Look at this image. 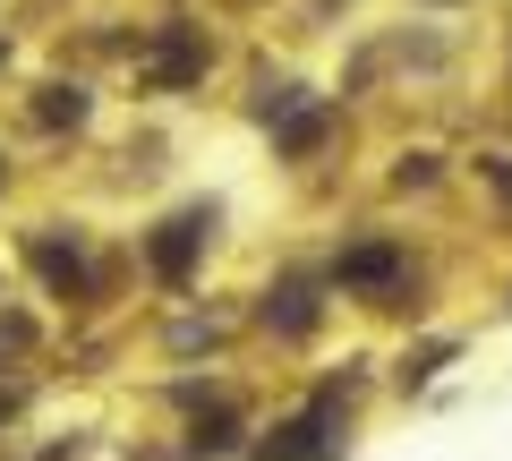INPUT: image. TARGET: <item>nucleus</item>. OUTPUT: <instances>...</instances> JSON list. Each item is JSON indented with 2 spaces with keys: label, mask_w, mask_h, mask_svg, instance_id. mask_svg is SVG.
Returning <instances> with one entry per match:
<instances>
[{
  "label": "nucleus",
  "mask_w": 512,
  "mask_h": 461,
  "mask_svg": "<svg viewBox=\"0 0 512 461\" xmlns=\"http://www.w3.org/2000/svg\"><path fill=\"white\" fill-rule=\"evenodd\" d=\"M231 436H239V419H214V427H197V453H231Z\"/></svg>",
  "instance_id": "1a4fd4ad"
},
{
  "label": "nucleus",
  "mask_w": 512,
  "mask_h": 461,
  "mask_svg": "<svg viewBox=\"0 0 512 461\" xmlns=\"http://www.w3.org/2000/svg\"><path fill=\"white\" fill-rule=\"evenodd\" d=\"M197 248H205V214H180V222H163V231H154V274L163 282H188V265H197Z\"/></svg>",
  "instance_id": "f257e3e1"
},
{
  "label": "nucleus",
  "mask_w": 512,
  "mask_h": 461,
  "mask_svg": "<svg viewBox=\"0 0 512 461\" xmlns=\"http://www.w3.org/2000/svg\"><path fill=\"white\" fill-rule=\"evenodd\" d=\"M325 427H333V402H316L308 419L274 427V436L256 444V461H308V453H333V444H325Z\"/></svg>",
  "instance_id": "f03ea898"
},
{
  "label": "nucleus",
  "mask_w": 512,
  "mask_h": 461,
  "mask_svg": "<svg viewBox=\"0 0 512 461\" xmlns=\"http://www.w3.org/2000/svg\"><path fill=\"white\" fill-rule=\"evenodd\" d=\"M393 274H402V248H393V240H359L342 257V282H359V291H367V282H393Z\"/></svg>",
  "instance_id": "7ed1b4c3"
},
{
  "label": "nucleus",
  "mask_w": 512,
  "mask_h": 461,
  "mask_svg": "<svg viewBox=\"0 0 512 461\" xmlns=\"http://www.w3.org/2000/svg\"><path fill=\"white\" fill-rule=\"evenodd\" d=\"M35 265H43V282H60V291H77V282H86L77 248H52V240H35Z\"/></svg>",
  "instance_id": "0eeeda50"
},
{
  "label": "nucleus",
  "mask_w": 512,
  "mask_h": 461,
  "mask_svg": "<svg viewBox=\"0 0 512 461\" xmlns=\"http://www.w3.org/2000/svg\"><path fill=\"white\" fill-rule=\"evenodd\" d=\"M265 325H282V333H308V325H316V299L299 291V282H282V291L265 299Z\"/></svg>",
  "instance_id": "39448f33"
},
{
  "label": "nucleus",
  "mask_w": 512,
  "mask_h": 461,
  "mask_svg": "<svg viewBox=\"0 0 512 461\" xmlns=\"http://www.w3.org/2000/svg\"><path fill=\"white\" fill-rule=\"evenodd\" d=\"M316 137H325V111H291V129H282V146H291V154H308Z\"/></svg>",
  "instance_id": "6e6552de"
},
{
  "label": "nucleus",
  "mask_w": 512,
  "mask_h": 461,
  "mask_svg": "<svg viewBox=\"0 0 512 461\" xmlns=\"http://www.w3.org/2000/svg\"><path fill=\"white\" fill-rule=\"evenodd\" d=\"M35 120H43V129H60V120H69V129H77V120H86V94H77V86H43Z\"/></svg>",
  "instance_id": "423d86ee"
},
{
  "label": "nucleus",
  "mask_w": 512,
  "mask_h": 461,
  "mask_svg": "<svg viewBox=\"0 0 512 461\" xmlns=\"http://www.w3.org/2000/svg\"><path fill=\"white\" fill-rule=\"evenodd\" d=\"M197 69H205L197 35H188V26H171V35H163V52H154V77H163V86H180V77H197Z\"/></svg>",
  "instance_id": "20e7f679"
},
{
  "label": "nucleus",
  "mask_w": 512,
  "mask_h": 461,
  "mask_svg": "<svg viewBox=\"0 0 512 461\" xmlns=\"http://www.w3.org/2000/svg\"><path fill=\"white\" fill-rule=\"evenodd\" d=\"M0 419H9V393H0Z\"/></svg>",
  "instance_id": "9d476101"
}]
</instances>
